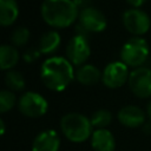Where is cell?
Segmentation results:
<instances>
[{
    "label": "cell",
    "instance_id": "cell-1",
    "mask_svg": "<svg viewBox=\"0 0 151 151\" xmlns=\"http://www.w3.org/2000/svg\"><path fill=\"white\" fill-rule=\"evenodd\" d=\"M40 76L48 88L63 91L73 79V67L67 59L63 57H52L42 63Z\"/></svg>",
    "mask_w": 151,
    "mask_h": 151
},
{
    "label": "cell",
    "instance_id": "cell-2",
    "mask_svg": "<svg viewBox=\"0 0 151 151\" xmlns=\"http://www.w3.org/2000/svg\"><path fill=\"white\" fill-rule=\"evenodd\" d=\"M41 15L51 26L66 27L78 17V7L73 0H44Z\"/></svg>",
    "mask_w": 151,
    "mask_h": 151
},
{
    "label": "cell",
    "instance_id": "cell-3",
    "mask_svg": "<svg viewBox=\"0 0 151 151\" xmlns=\"http://www.w3.org/2000/svg\"><path fill=\"white\" fill-rule=\"evenodd\" d=\"M60 126L66 138L74 143H81L92 136L91 120L80 113L65 114L61 118Z\"/></svg>",
    "mask_w": 151,
    "mask_h": 151
},
{
    "label": "cell",
    "instance_id": "cell-4",
    "mask_svg": "<svg viewBox=\"0 0 151 151\" xmlns=\"http://www.w3.org/2000/svg\"><path fill=\"white\" fill-rule=\"evenodd\" d=\"M149 55V45L143 38H131L129 39L120 52L123 63L129 66L142 65Z\"/></svg>",
    "mask_w": 151,
    "mask_h": 151
},
{
    "label": "cell",
    "instance_id": "cell-5",
    "mask_svg": "<svg viewBox=\"0 0 151 151\" xmlns=\"http://www.w3.org/2000/svg\"><path fill=\"white\" fill-rule=\"evenodd\" d=\"M48 104L46 99L35 92H26L19 99V110L22 114L37 118L46 113Z\"/></svg>",
    "mask_w": 151,
    "mask_h": 151
},
{
    "label": "cell",
    "instance_id": "cell-6",
    "mask_svg": "<svg viewBox=\"0 0 151 151\" xmlns=\"http://www.w3.org/2000/svg\"><path fill=\"white\" fill-rule=\"evenodd\" d=\"M130 90L139 98L151 96V70L149 67H137L129 76Z\"/></svg>",
    "mask_w": 151,
    "mask_h": 151
},
{
    "label": "cell",
    "instance_id": "cell-7",
    "mask_svg": "<svg viewBox=\"0 0 151 151\" xmlns=\"http://www.w3.org/2000/svg\"><path fill=\"white\" fill-rule=\"evenodd\" d=\"M127 65L123 61L110 63L103 72V83L110 88H117L129 80Z\"/></svg>",
    "mask_w": 151,
    "mask_h": 151
},
{
    "label": "cell",
    "instance_id": "cell-8",
    "mask_svg": "<svg viewBox=\"0 0 151 151\" xmlns=\"http://www.w3.org/2000/svg\"><path fill=\"white\" fill-rule=\"evenodd\" d=\"M123 22L126 29L133 34H143L150 27L149 15L137 8H131L124 12Z\"/></svg>",
    "mask_w": 151,
    "mask_h": 151
},
{
    "label": "cell",
    "instance_id": "cell-9",
    "mask_svg": "<svg viewBox=\"0 0 151 151\" xmlns=\"http://www.w3.org/2000/svg\"><path fill=\"white\" fill-rule=\"evenodd\" d=\"M79 25L88 32H100L106 27L105 15L94 7H87L79 13Z\"/></svg>",
    "mask_w": 151,
    "mask_h": 151
},
{
    "label": "cell",
    "instance_id": "cell-10",
    "mask_svg": "<svg viewBox=\"0 0 151 151\" xmlns=\"http://www.w3.org/2000/svg\"><path fill=\"white\" fill-rule=\"evenodd\" d=\"M90 46L85 37L83 35H74L70 39L67 47H66V54L68 58V61L73 65H81L85 63V60L90 57Z\"/></svg>",
    "mask_w": 151,
    "mask_h": 151
},
{
    "label": "cell",
    "instance_id": "cell-11",
    "mask_svg": "<svg viewBox=\"0 0 151 151\" xmlns=\"http://www.w3.org/2000/svg\"><path fill=\"white\" fill-rule=\"evenodd\" d=\"M60 139L54 130H46L39 133L32 145L33 151H58Z\"/></svg>",
    "mask_w": 151,
    "mask_h": 151
},
{
    "label": "cell",
    "instance_id": "cell-12",
    "mask_svg": "<svg viewBox=\"0 0 151 151\" xmlns=\"http://www.w3.org/2000/svg\"><path fill=\"white\" fill-rule=\"evenodd\" d=\"M144 112L134 105H127L119 110L118 120L127 127H138L144 123Z\"/></svg>",
    "mask_w": 151,
    "mask_h": 151
},
{
    "label": "cell",
    "instance_id": "cell-13",
    "mask_svg": "<svg viewBox=\"0 0 151 151\" xmlns=\"http://www.w3.org/2000/svg\"><path fill=\"white\" fill-rule=\"evenodd\" d=\"M91 145L94 151H114L116 142L106 129H97L91 136Z\"/></svg>",
    "mask_w": 151,
    "mask_h": 151
},
{
    "label": "cell",
    "instance_id": "cell-14",
    "mask_svg": "<svg viewBox=\"0 0 151 151\" xmlns=\"http://www.w3.org/2000/svg\"><path fill=\"white\" fill-rule=\"evenodd\" d=\"M18 14L19 8L15 0H0V24L2 26L13 24Z\"/></svg>",
    "mask_w": 151,
    "mask_h": 151
},
{
    "label": "cell",
    "instance_id": "cell-15",
    "mask_svg": "<svg viewBox=\"0 0 151 151\" xmlns=\"http://www.w3.org/2000/svg\"><path fill=\"white\" fill-rule=\"evenodd\" d=\"M76 77H77V80L79 83H81L83 85H93L103 76L100 74V71L96 66H93V65H83L77 70Z\"/></svg>",
    "mask_w": 151,
    "mask_h": 151
},
{
    "label": "cell",
    "instance_id": "cell-16",
    "mask_svg": "<svg viewBox=\"0 0 151 151\" xmlns=\"http://www.w3.org/2000/svg\"><path fill=\"white\" fill-rule=\"evenodd\" d=\"M19 60V52L15 47L9 45H2L0 47V67L7 70L13 67Z\"/></svg>",
    "mask_w": 151,
    "mask_h": 151
},
{
    "label": "cell",
    "instance_id": "cell-17",
    "mask_svg": "<svg viewBox=\"0 0 151 151\" xmlns=\"http://www.w3.org/2000/svg\"><path fill=\"white\" fill-rule=\"evenodd\" d=\"M60 44V35L57 31H48L42 34L39 41V51L41 53H51L58 48Z\"/></svg>",
    "mask_w": 151,
    "mask_h": 151
},
{
    "label": "cell",
    "instance_id": "cell-18",
    "mask_svg": "<svg viewBox=\"0 0 151 151\" xmlns=\"http://www.w3.org/2000/svg\"><path fill=\"white\" fill-rule=\"evenodd\" d=\"M5 83L13 91H20L25 87V79L18 71H8L5 76Z\"/></svg>",
    "mask_w": 151,
    "mask_h": 151
},
{
    "label": "cell",
    "instance_id": "cell-19",
    "mask_svg": "<svg viewBox=\"0 0 151 151\" xmlns=\"http://www.w3.org/2000/svg\"><path fill=\"white\" fill-rule=\"evenodd\" d=\"M111 119H112V116H111V112L107 111V110H98L96 111L92 117H91V124L92 126H96L98 129H104L105 126H107L110 123H111Z\"/></svg>",
    "mask_w": 151,
    "mask_h": 151
},
{
    "label": "cell",
    "instance_id": "cell-20",
    "mask_svg": "<svg viewBox=\"0 0 151 151\" xmlns=\"http://www.w3.org/2000/svg\"><path fill=\"white\" fill-rule=\"evenodd\" d=\"M29 39V31L26 27H17L11 35V40L15 46H24Z\"/></svg>",
    "mask_w": 151,
    "mask_h": 151
},
{
    "label": "cell",
    "instance_id": "cell-21",
    "mask_svg": "<svg viewBox=\"0 0 151 151\" xmlns=\"http://www.w3.org/2000/svg\"><path fill=\"white\" fill-rule=\"evenodd\" d=\"M15 104V96L8 90H2L0 92V112H7Z\"/></svg>",
    "mask_w": 151,
    "mask_h": 151
},
{
    "label": "cell",
    "instance_id": "cell-22",
    "mask_svg": "<svg viewBox=\"0 0 151 151\" xmlns=\"http://www.w3.org/2000/svg\"><path fill=\"white\" fill-rule=\"evenodd\" d=\"M39 55V52L37 51V50H34V48H29L26 53H25V60L26 61H33L34 59H37V57Z\"/></svg>",
    "mask_w": 151,
    "mask_h": 151
},
{
    "label": "cell",
    "instance_id": "cell-23",
    "mask_svg": "<svg viewBox=\"0 0 151 151\" xmlns=\"http://www.w3.org/2000/svg\"><path fill=\"white\" fill-rule=\"evenodd\" d=\"M73 2L76 4V6L78 8L84 9V8H87L88 7V4L91 2V0H73Z\"/></svg>",
    "mask_w": 151,
    "mask_h": 151
},
{
    "label": "cell",
    "instance_id": "cell-24",
    "mask_svg": "<svg viewBox=\"0 0 151 151\" xmlns=\"http://www.w3.org/2000/svg\"><path fill=\"white\" fill-rule=\"evenodd\" d=\"M127 1L133 6H139V5H142L144 2V0H127Z\"/></svg>",
    "mask_w": 151,
    "mask_h": 151
},
{
    "label": "cell",
    "instance_id": "cell-25",
    "mask_svg": "<svg viewBox=\"0 0 151 151\" xmlns=\"http://www.w3.org/2000/svg\"><path fill=\"white\" fill-rule=\"evenodd\" d=\"M0 125H1V134H4V132H5V124H4V120H0Z\"/></svg>",
    "mask_w": 151,
    "mask_h": 151
},
{
    "label": "cell",
    "instance_id": "cell-26",
    "mask_svg": "<svg viewBox=\"0 0 151 151\" xmlns=\"http://www.w3.org/2000/svg\"><path fill=\"white\" fill-rule=\"evenodd\" d=\"M147 114H149V117L151 118V101L147 104Z\"/></svg>",
    "mask_w": 151,
    "mask_h": 151
}]
</instances>
